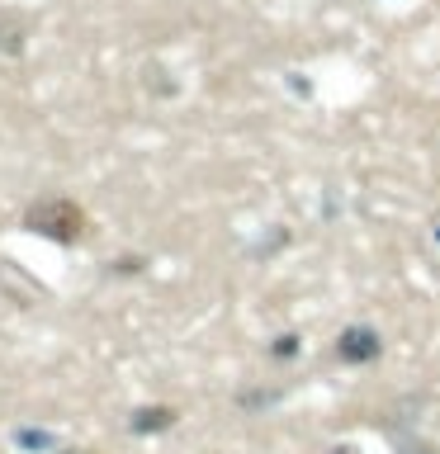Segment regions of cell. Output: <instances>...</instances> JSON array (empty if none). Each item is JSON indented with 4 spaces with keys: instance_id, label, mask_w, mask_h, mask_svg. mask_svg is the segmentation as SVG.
<instances>
[{
    "instance_id": "6da1fadb",
    "label": "cell",
    "mask_w": 440,
    "mask_h": 454,
    "mask_svg": "<svg viewBox=\"0 0 440 454\" xmlns=\"http://www.w3.org/2000/svg\"><path fill=\"white\" fill-rule=\"evenodd\" d=\"M28 227L43 237H57V241H71L81 232V213L67 204V199H43V204L28 208Z\"/></svg>"
},
{
    "instance_id": "7a4b0ae2",
    "label": "cell",
    "mask_w": 440,
    "mask_h": 454,
    "mask_svg": "<svg viewBox=\"0 0 440 454\" xmlns=\"http://www.w3.org/2000/svg\"><path fill=\"white\" fill-rule=\"evenodd\" d=\"M62 454H85V450H62Z\"/></svg>"
}]
</instances>
